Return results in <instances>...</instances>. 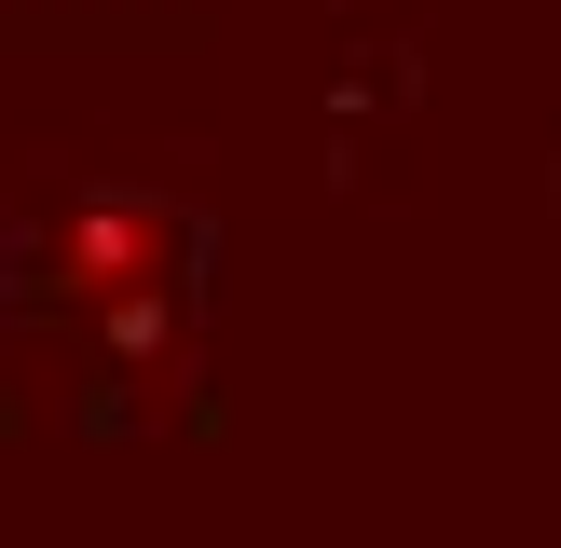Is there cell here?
Returning a JSON list of instances; mask_svg holds the SVG:
<instances>
[{
  "label": "cell",
  "instance_id": "1",
  "mask_svg": "<svg viewBox=\"0 0 561 548\" xmlns=\"http://www.w3.org/2000/svg\"><path fill=\"white\" fill-rule=\"evenodd\" d=\"M55 261H69V288H137V274H151V219L137 206H82Z\"/></svg>",
  "mask_w": 561,
  "mask_h": 548
}]
</instances>
